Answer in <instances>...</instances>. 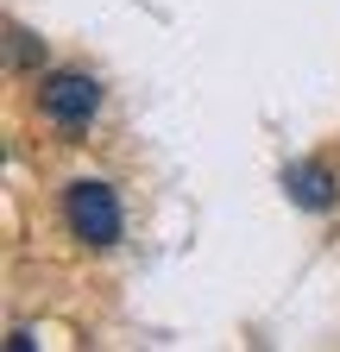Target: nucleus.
I'll return each mask as SVG.
<instances>
[{
  "instance_id": "f257e3e1",
  "label": "nucleus",
  "mask_w": 340,
  "mask_h": 352,
  "mask_svg": "<svg viewBox=\"0 0 340 352\" xmlns=\"http://www.w3.org/2000/svg\"><path fill=\"white\" fill-rule=\"evenodd\" d=\"M57 214H63V233L76 245H89V252H107L126 233V208H120L114 183H101V176H70Z\"/></svg>"
},
{
  "instance_id": "f03ea898",
  "label": "nucleus",
  "mask_w": 340,
  "mask_h": 352,
  "mask_svg": "<svg viewBox=\"0 0 340 352\" xmlns=\"http://www.w3.org/2000/svg\"><path fill=\"white\" fill-rule=\"evenodd\" d=\"M95 113H101V76L51 69L45 82H38V120H45L51 132H63V139H82V132L95 126Z\"/></svg>"
},
{
  "instance_id": "7ed1b4c3",
  "label": "nucleus",
  "mask_w": 340,
  "mask_h": 352,
  "mask_svg": "<svg viewBox=\"0 0 340 352\" xmlns=\"http://www.w3.org/2000/svg\"><path fill=\"white\" fill-rule=\"evenodd\" d=\"M284 195H290L296 208H309V214H328V208L340 201V176H334L321 157H303V164L284 170Z\"/></svg>"
},
{
  "instance_id": "20e7f679",
  "label": "nucleus",
  "mask_w": 340,
  "mask_h": 352,
  "mask_svg": "<svg viewBox=\"0 0 340 352\" xmlns=\"http://www.w3.org/2000/svg\"><path fill=\"white\" fill-rule=\"evenodd\" d=\"M7 51H13V63H38V57H45V44H38L32 32H19V25H13V44H7Z\"/></svg>"
},
{
  "instance_id": "39448f33",
  "label": "nucleus",
  "mask_w": 340,
  "mask_h": 352,
  "mask_svg": "<svg viewBox=\"0 0 340 352\" xmlns=\"http://www.w3.org/2000/svg\"><path fill=\"white\" fill-rule=\"evenodd\" d=\"M7 346H13V352H32L38 340H32V327H13V333H7Z\"/></svg>"
}]
</instances>
